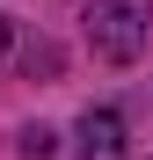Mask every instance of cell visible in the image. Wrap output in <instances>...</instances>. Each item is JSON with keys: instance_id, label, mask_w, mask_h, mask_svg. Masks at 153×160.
Here are the masks:
<instances>
[{"instance_id": "obj_3", "label": "cell", "mask_w": 153, "mask_h": 160, "mask_svg": "<svg viewBox=\"0 0 153 160\" xmlns=\"http://www.w3.org/2000/svg\"><path fill=\"white\" fill-rule=\"evenodd\" d=\"M0 58H8V15H0Z\"/></svg>"}, {"instance_id": "obj_1", "label": "cell", "mask_w": 153, "mask_h": 160, "mask_svg": "<svg viewBox=\"0 0 153 160\" xmlns=\"http://www.w3.org/2000/svg\"><path fill=\"white\" fill-rule=\"evenodd\" d=\"M153 37V0H88V44L95 58L110 66H131Z\"/></svg>"}, {"instance_id": "obj_2", "label": "cell", "mask_w": 153, "mask_h": 160, "mask_svg": "<svg viewBox=\"0 0 153 160\" xmlns=\"http://www.w3.org/2000/svg\"><path fill=\"white\" fill-rule=\"evenodd\" d=\"M80 160H124V124H117V109H88V117H80Z\"/></svg>"}]
</instances>
